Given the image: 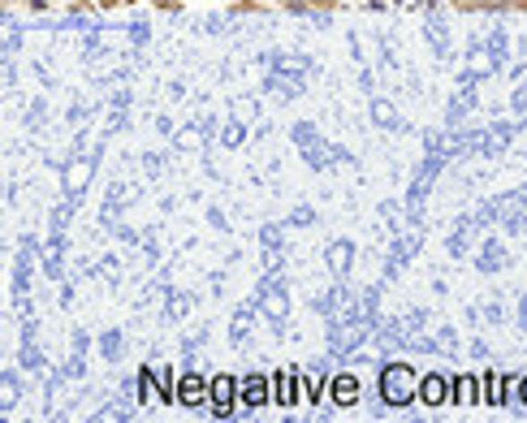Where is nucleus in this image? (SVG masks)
Segmentation results:
<instances>
[{"instance_id": "f257e3e1", "label": "nucleus", "mask_w": 527, "mask_h": 423, "mask_svg": "<svg viewBox=\"0 0 527 423\" xmlns=\"http://www.w3.org/2000/svg\"><path fill=\"white\" fill-rule=\"evenodd\" d=\"M380 393H385V402H394V406H406L411 393H415V376L406 372V368H385V376H380Z\"/></svg>"}, {"instance_id": "7ed1b4c3", "label": "nucleus", "mask_w": 527, "mask_h": 423, "mask_svg": "<svg viewBox=\"0 0 527 423\" xmlns=\"http://www.w3.org/2000/svg\"><path fill=\"white\" fill-rule=\"evenodd\" d=\"M234 402H238V380H234V376H217V380H212V410H217V415H229Z\"/></svg>"}, {"instance_id": "39448f33", "label": "nucleus", "mask_w": 527, "mask_h": 423, "mask_svg": "<svg viewBox=\"0 0 527 423\" xmlns=\"http://www.w3.org/2000/svg\"><path fill=\"white\" fill-rule=\"evenodd\" d=\"M264 402H268V380L264 376L242 380V406H264Z\"/></svg>"}, {"instance_id": "6e6552de", "label": "nucleus", "mask_w": 527, "mask_h": 423, "mask_svg": "<svg viewBox=\"0 0 527 423\" xmlns=\"http://www.w3.org/2000/svg\"><path fill=\"white\" fill-rule=\"evenodd\" d=\"M484 380H489V393H484V402H493V406H497V402H502V385H497V376H484Z\"/></svg>"}, {"instance_id": "423d86ee", "label": "nucleus", "mask_w": 527, "mask_h": 423, "mask_svg": "<svg viewBox=\"0 0 527 423\" xmlns=\"http://www.w3.org/2000/svg\"><path fill=\"white\" fill-rule=\"evenodd\" d=\"M333 402H337V406H354V402H359V380H354V376H337V380H333Z\"/></svg>"}, {"instance_id": "0eeeda50", "label": "nucleus", "mask_w": 527, "mask_h": 423, "mask_svg": "<svg viewBox=\"0 0 527 423\" xmlns=\"http://www.w3.org/2000/svg\"><path fill=\"white\" fill-rule=\"evenodd\" d=\"M454 402H472V380L463 376V380H454V393H450Z\"/></svg>"}, {"instance_id": "1a4fd4ad", "label": "nucleus", "mask_w": 527, "mask_h": 423, "mask_svg": "<svg viewBox=\"0 0 527 423\" xmlns=\"http://www.w3.org/2000/svg\"><path fill=\"white\" fill-rule=\"evenodd\" d=\"M523 402H527V376H523Z\"/></svg>"}, {"instance_id": "f03ea898", "label": "nucleus", "mask_w": 527, "mask_h": 423, "mask_svg": "<svg viewBox=\"0 0 527 423\" xmlns=\"http://www.w3.org/2000/svg\"><path fill=\"white\" fill-rule=\"evenodd\" d=\"M177 402L182 406H200V402H212V385H203L195 372H186L177 380Z\"/></svg>"}, {"instance_id": "20e7f679", "label": "nucleus", "mask_w": 527, "mask_h": 423, "mask_svg": "<svg viewBox=\"0 0 527 423\" xmlns=\"http://www.w3.org/2000/svg\"><path fill=\"white\" fill-rule=\"evenodd\" d=\"M420 398H424L428 406H441V402H450V389H446L441 376H424V380H420Z\"/></svg>"}]
</instances>
